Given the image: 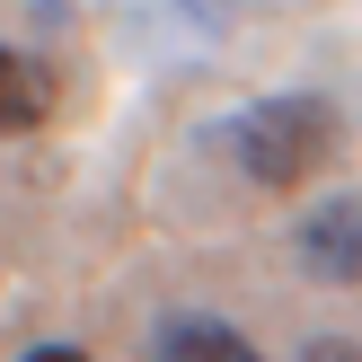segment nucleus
Listing matches in <instances>:
<instances>
[{
    "label": "nucleus",
    "mask_w": 362,
    "mask_h": 362,
    "mask_svg": "<svg viewBox=\"0 0 362 362\" xmlns=\"http://www.w3.org/2000/svg\"><path fill=\"white\" fill-rule=\"evenodd\" d=\"M336 141H345V124H336V106L310 98V88H292V98H257V106L230 115V159H239L265 194L310 186V177L336 159Z\"/></svg>",
    "instance_id": "f257e3e1"
},
{
    "label": "nucleus",
    "mask_w": 362,
    "mask_h": 362,
    "mask_svg": "<svg viewBox=\"0 0 362 362\" xmlns=\"http://www.w3.org/2000/svg\"><path fill=\"white\" fill-rule=\"evenodd\" d=\"M292 247H300V265H310L318 283H362V204H354V194L318 204Z\"/></svg>",
    "instance_id": "f03ea898"
},
{
    "label": "nucleus",
    "mask_w": 362,
    "mask_h": 362,
    "mask_svg": "<svg viewBox=\"0 0 362 362\" xmlns=\"http://www.w3.org/2000/svg\"><path fill=\"white\" fill-rule=\"evenodd\" d=\"M159 362H257V345H247L230 318H177V327L159 336Z\"/></svg>",
    "instance_id": "7ed1b4c3"
},
{
    "label": "nucleus",
    "mask_w": 362,
    "mask_h": 362,
    "mask_svg": "<svg viewBox=\"0 0 362 362\" xmlns=\"http://www.w3.org/2000/svg\"><path fill=\"white\" fill-rule=\"evenodd\" d=\"M45 106H53V80L27 62V53L0 45V133H27V124H45Z\"/></svg>",
    "instance_id": "20e7f679"
},
{
    "label": "nucleus",
    "mask_w": 362,
    "mask_h": 362,
    "mask_svg": "<svg viewBox=\"0 0 362 362\" xmlns=\"http://www.w3.org/2000/svg\"><path fill=\"white\" fill-rule=\"evenodd\" d=\"M168 9H186L194 27H230V9H239V0H168Z\"/></svg>",
    "instance_id": "39448f33"
},
{
    "label": "nucleus",
    "mask_w": 362,
    "mask_h": 362,
    "mask_svg": "<svg viewBox=\"0 0 362 362\" xmlns=\"http://www.w3.org/2000/svg\"><path fill=\"white\" fill-rule=\"evenodd\" d=\"M300 362H362V345H354V336H318Z\"/></svg>",
    "instance_id": "423d86ee"
},
{
    "label": "nucleus",
    "mask_w": 362,
    "mask_h": 362,
    "mask_svg": "<svg viewBox=\"0 0 362 362\" xmlns=\"http://www.w3.org/2000/svg\"><path fill=\"white\" fill-rule=\"evenodd\" d=\"M27 362H88V354H80V345H35Z\"/></svg>",
    "instance_id": "0eeeda50"
}]
</instances>
